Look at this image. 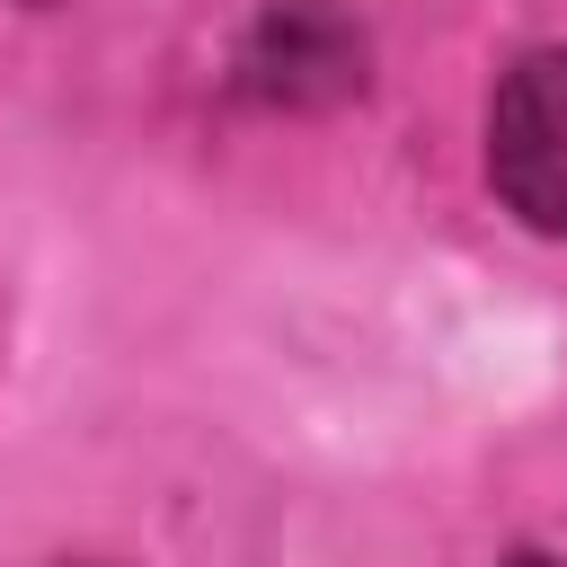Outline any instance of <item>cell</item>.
<instances>
[{
  "label": "cell",
  "instance_id": "1",
  "mask_svg": "<svg viewBox=\"0 0 567 567\" xmlns=\"http://www.w3.org/2000/svg\"><path fill=\"white\" fill-rule=\"evenodd\" d=\"M487 168L496 195L532 221L567 239V53H532L487 115Z\"/></svg>",
  "mask_w": 567,
  "mask_h": 567
},
{
  "label": "cell",
  "instance_id": "2",
  "mask_svg": "<svg viewBox=\"0 0 567 567\" xmlns=\"http://www.w3.org/2000/svg\"><path fill=\"white\" fill-rule=\"evenodd\" d=\"M514 567H558V558H514Z\"/></svg>",
  "mask_w": 567,
  "mask_h": 567
}]
</instances>
